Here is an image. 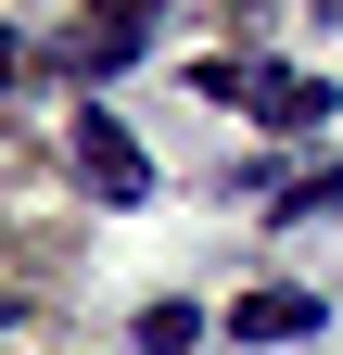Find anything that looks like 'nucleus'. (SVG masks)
Segmentation results:
<instances>
[{"instance_id":"obj_4","label":"nucleus","mask_w":343,"mask_h":355,"mask_svg":"<svg viewBox=\"0 0 343 355\" xmlns=\"http://www.w3.org/2000/svg\"><path fill=\"white\" fill-rule=\"evenodd\" d=\"M153 13H165V0H90V38H76V51H90V76H115L127 51H140Z\"/></svg>"},{"instance_id":"obj_3","label":"nucleus","mask_w":343,"mask_h":355,"mask_svg":"<svg viewBox=\"0 0 343 355\" xmlns=\"http://www.w3.org/2000/svg\"><path fill=\"white\" fill-rule=\"evenodd\" d=\"M306 330H318V292H292V279L229 304V343H306Z\"/></svg>"},{"instance_id":"obj_5","label":"nucleus","mask_w":343,"mask_h":355,"mask_svg":"<svg viewBox=\"0 0 343 355\" xmlns=\"http://www.w3.org/2000/svg\"><path fill=\"white\" fill-rule=\"evenodd\" d=\"M203 343V304H140V355H191Z\"/></svg>"},{"instance_id":"obj_6","label":"nucleus","mask_w":343,"mask_h":355,"mask_svg":"<svg viewBox=\"0 0 343 355\" xmlns=\"http://www.w3.org/2000/svg\"><path fill=\"white\" fill-rule=\"evenodd\" d=\"M267 203H280V216H318V203H343V178H331V165H318V178H280Z\"/></svg>"},{"instance_id":"obj_2","label":"nucleus","mask_w":343,"mask_h":355,"mask_svg":"<svg viewBox=\"0 0 343 355\" xmlns=\"http://www.w3.org/2000/svg\"><path fill=\"white\" fill-rule=\"evenodd\" d=\"M242 114H267V127H331V76H306V64H254Z\"/></svg>"},{"instance_id":"obj_7","label":"nucleus","mask_w":343,"mask_h":355,"mask_svg":"<svg viewBox=\"0 0 343 355\" xmlns=\"http://www.w3.org/2000/svg\"><path fill=\"white\" fill-rule=\"evenodd\" d=\"M191 89H203V102H242V89H254V64H242V51H217V64H191Z\"/></svg>"},{"instance_id":"obj_9","label":"nucleus","mask_w":343,"mask_h":355,"mask_svg":"<svg viewBox=\"0 0 343 355\" xmlns=\"http://www.w3.org/2000/svg\"><path fill=\"white\" fill-rule=\"evenodd\" d=\"M0 330H13V292H0Z\"/></svg>"},{"instance_id":"obj_1","label":"nucleus","mask_w":343,"mask_h":355,"mask_svg":"<svg viewBox=\"0 0 343 355\" xmlns=\"http://www.w3.org/2000/svg\"><path fill=\"white\" fill-rule=\"evenodd\" d=\"M76 191H90V203H153V153L127 140V127H115L102 102L76 114Z\"/></svg>"},{"instance_id":"obj_8","label":"nucleus","mask_w":343,"mask_h":355,"mask_svg":"<svg viewBox=\"0 0 343 355\" xmlns=\"http://www.w3.org/2000/svg\"><path fill=\"white\" fill-rule=\"evenodd\" d=\"M26 64H38V51H26L13 26H0V89H26Z\"/></svg>"}]
</instances>
